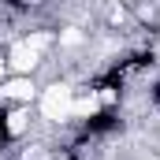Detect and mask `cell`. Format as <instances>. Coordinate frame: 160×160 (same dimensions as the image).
<instances>
[{
    "label": "cell",
    "instance_id": "obj_1",
    "mask_svg": "<svg viewBox=\"0 0 160 160\" xmlns=\"http://www.w3.org/2000/svg\"><path fill=\"white\" fill-rule=\"evenodd\" d=\"M116 127H119V112H112V108H101V112H93V116H86V119H82V138L112 134Z\"/></svg>",
    "mask_w": 160,
    "mask_h": 160
}]
</instances>
